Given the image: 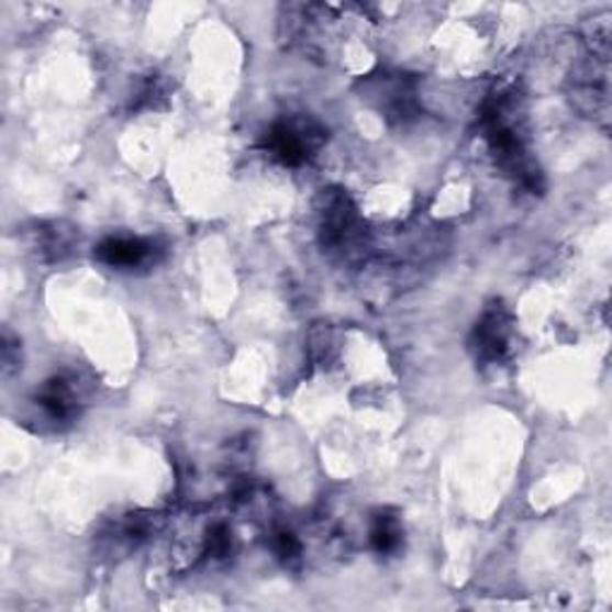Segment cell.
Listing matches in <instances>:
<instances>
[{
  "mask_svg": "<svg viewBox=\"0 0 612 612\" xmlns=\"http://www.w3.org/2000/svg\"><path fill=\"white\" fill-rule=\"evenodd\" d=\"M233 553V532H230V526L223 522H215L209 534L207 541H203V555L215 557V560H223Z\"/></svg>",
  "mask_w": 612,
  "mask_h": 612,
  "instance_id": "cell-12",
  "label": "cell"
},
{
  "mask_svg": "<svg viewBox=\"0 0 612 612\" xmlns=\"http://www.w3.org/2000/svg\"><path fill=\"white\" fill-rule=\"evenodd\" d=\"M569 99L577 111L593 120L608 122L610 115V85H608V63L589 56L575 65L569 75Z\"/></svg>",
  "mask_w": 612,
  "mask_h": 612,
  "instance_id": "cell-5",
  "label": "cell"
},
{
  "mask_svg": "<svg viewBox=\"0 0 612 612\" xmlns=\"http://www.w3.org/2000/svg\"><path fill=\"white\" fill-rule=\"evenodd\" d=\"M270 543H274V553L285 565L297 563L299 555H302V543H299V538L292 532H288V528H278Z\"/></svg>",
  "mask_w": 612,
  "mask_h": 612,
  "instance_id": "cell-13",
  "label": "cell"
},
{
  "mask_svg": "<svg viewBox=\"0 0 612 612\" xmlns=\"http://www.w3.org/2000/svg\"><path fill=\"white\" fill-rule=\"evenodd\" d=\"M73 230H67L63 223L38 225L34 233V249L44 262H60L73 252Z\"/></svg>",
  "mask_w": 612,
  "mask_h": 612,
  "instance_id": "cell-9",
  "label": "cell"
},
{
  "mask_svg": "<svg viewBox=\"0 0 612 612\" xmlns=\"http://www.w3.org/2000/svg\"><path fill=\"white\" fill-rule=\"evenodd\" d=\"M512 340H514V319L510 309L502 302L488 304L483 316L476 321L469 352L476 364L498 366L512 357Z\"/></svg>",
  "mask_w": 612,
  "mask_h": 612,
  "instance_id": "cell-4",
  "label": "cell"
},
{
  "mask_svg": "<svg viewBox=\"0 0 612 612\" xmlns=\"http://www.w3.org/2000/svg\"><path fill=\"white\" fill-rule=\"evenodd\" d=\"M610 36H612V26H610L608 12L601 18H593V22L587 24V41L593 58L610 63Z\"/></svg>",
  "mask_w": 612,
  "mask_h": 612,
  "instance_id": "cell-11",
  "label": "cell"
},
{
  "mask_svg": "<svg viewBox=\"0 0 612 612\" xmlns=\"http://www.w3.org/2000/svg\"><path fill=\"white\" fill-rule=\"evenodd\" d=\"M34 402L38 407V412L44 414L46 424L56 426V429L63 424H70V421L77 416L79 404H81L79 376L58 374V376L48 378L44 388L38 390Z\"/></svg>",
  "mask_w": 612,
  "mask_h": 612,
  "instance_id": "cell-6",
  "label": "cell"
},
{
  "mask_svg": "<svg viewBox=\"0 0 612 612\" xmlns=\"http://www.w3.org/2000/svg\"><path fill=\"white\" fill-rule=\"evenodd\" d=\"M160 247L152 240L142 237H105L93 256L108 268L115 270H134L144 266H154L160 258Z\"/></svg>",
  "mask_w": 612,
  "mask_h": 612,
  "instance_id": "cell-7",
  "label": "cell"
},
{
  "mask_svg": "<svg viewBox=\"0 0 612 612\" xmlns=\"http://www.w3.org/2000/svg\"><path fill=\"white\" fill-rule=\"evenodd\" d=\"M402 538H404V528L400 516L390 510H378L374 514L371 532H369L371 548L380 555H392L400 550Z\"/></svg>",
  "mask_w": 612,
  "mask_h": 612,
  "instance_id": "cell-8",
  "label": "cell"
},
{
  "mask_svg": "<svg viewBox=\"0 0 612 612\" xmlns=\"http://www.w3.org/2000/svg\"><path fill=\"white\" fill-rule=\"evenodd\" d=\"M325 130L314 118L309 115H290L278 120L274 127L266 132L264 148L278 163L288 168H299L314 156L325 144Z\"/></svg>",
  "mask_w": 612,
  "mask_h": 612,
  "instance_id": "cell-3",
  "label": "cell"
},
{
  "mask_svg": "<svg viewBox=\"0 0 612 612\" xmlns=\"http://www.w3.org/2000/svg\"><path fill=\"white\" fill-rule=\"evenodd\" d=\"M340 347H337V333L331 329L329 323H316L309 333V359L314 366H329L337 359Z\"/></svg>",
  "mask_w": 612,
  "mask_h": 612,
  "instance_id": "cell-10",
  "label": "cell"
},
{
  "mask_svg": "<svg viewBox=\"0 0 612 612\" xmlns=\"http://www.w3.org/2000/svg\"><path fill=\"white\" fill-rule=\"evenodd\" d=\"M361 93L392 125H407L421 115L419 81L407 73H380L361 81Z\"/></svg>",
  "mask_w": 612,
  "mask_h": 612,
  "instance_id": "cell-2",
  "label": "cell"
},
{
  "mask_svg": "<svg viewBox=\"0 0 612 612\" xmlns=\"http://www.w3.org/2000/svg\"><path fill=\"white\" fill-rule=\"evenodd\" d=\"M316 213L319 240L325 252L345 258V262L364 258V252L369 249V237H366L359 209L347 192L337 187L323 189L316 199Z\"/></svg>",
  "mask_w": 612,
  "mask_h": 612,
  "instance_id": "cell-1",
  "label": "cell"
},
{
  "mask_svg": "<svg viewBox=\"0 0 612 612\" xmlns=\"http://www.w3.org/2000/svg\"><path fill=\"white\" fill-rule=\"evenodd\" d=\"M3 374L5 376H12V371H18L20 369V340H15L10 335V331L3 333Z\"/></svg>",
  "mask_w": 612,
  "mask_h": 612,
  "instance_id": "cell-14",
  "label": "cell"
}]
</instances>
